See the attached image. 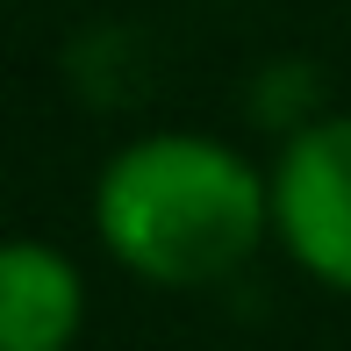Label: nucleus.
<instances>
[{
    "mask_svg": "<svg viewBox=\"0 0 351 351\" xmlns=\"http://www.w3.org/2000/svg\"><path fill=\"white\" fill-rule=\"evenodd\" d=\"M86 330V280L58 244H0V351H72Z\"/></svg>",
    "mask_w": 351,
    "mask_h": 351,
    "instance_id": "3",
    "label": "nucleus"
},
{
    "mask_svg": "<svg viewBox=\"0 0 351 351\" xmlns=\"http://www.w3.org/2000/svg\"><path fill=\"white\" fill-rule=\"evenodd\" d=\"M93 230L122 273L151 287H215L273 230V172L215 136L158 130L108 158Z\"/></svg>",
    "mask_w": 351,
    "mask_h": 351,
    "instance_id": "1",
    "label": "nucleus"
},
{
    "mask_svg": "<svg viewBox=\"0 0 351 351\" xmlns=\"http://www.w3.org/2000/svg\"><path fill=\"white\" fill-rule=\"evenodd\" d=\"M273 237L308 280L351 294V115L287 136L273 165Z\"/></svg>",
    "mask_w": 351,
    "mask_h": 351,
    "instance_id": "2",
    "label": "nucleus"
}]
</instances>
